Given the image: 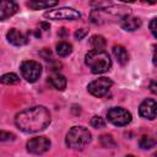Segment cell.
<instances>
[{"instance_id": "1", "label": "cell", "mask_w": 157, "mask_h": 157, "mask_svg": "<svg viewBox=\"0 0 157 157\" xmlns=\"http://www.w3.org/2000/svg\"><path fill=\"white\" fill-rule=\"evenodd\" d=\"M15 124L25 132H38L50 124V113L45 107L36 105L16 114Z\"/></svg>"}, {"instance_id": "2", "label": "cell", "mask_w": 157, "mask_h": 157, "mask_svg": "<svg viewBox=\"0 0 157 157\" xmlns=\"http://www.w3.org/2000/svg\"><path fill=\"white\" fill-rule=\"evenodd\" d=\"M85 64L91 69L93 74H103L110 69L112 60L107 52L102 49H93L85 55Z\"/></svg>"}, {"instance_id": "3", "label": "cell", "mask_w": 157, "mask_h": 157, "mask_svg": "<svg viewBox=\"0 0 157 157\" xmlns=\"http://www.w3.org/2000/svg\"><path fill=\"white\" fill-rule=\"evenodd\" d=\"M66 145L75 150H82L91 142V132L83 126H72L66 134Z\"/></svg>"}, {"instance_id": "4", "label": "cell", "mask_w": 157, "mask_h": 157, "mask_svg": "<svg viewBox=\"0 0 157 157\" xmlns=\"http://www.w3.org/2000/svg\"><path fill=\"white\" fill-rule=\"evenodd\" d=\"M20 70L22 77L28 82H36L42 75V65L34 60L22 61Z\"/></svg>"}, {"instance_id": "5", "label": "cell", "mask_w": 157, "mask_h": 157, "mask_svg": "<svg viewBox=\"0 0 157 157\" xmlns=\"http://www.w3.org/2000/svg\"><path fill=\"white\" fill-rule=\"evenodd\" d=\"M107 118H108V121L112 123L113 125L124 126L131 121V113L124 108L114 107L107 112Z\"/></svg>"}, {"instance_id": "6", "label": "cell", "mask_w": 157, "mask_h": 157, "mask_svg": "<svg viewBox=\"0 0 157 157\" xmlns=\"http://www.w3.org/2000/svg\"><path fill=\"white\" fill-rule=\"evenodd\" d=\"M44 17L48 20H69V21H74L81 17L80 12L75 9L71 7H60V9H55V10H49L44 13Z\"/></svg>"}, {"instance_id": "7", "label": "cell", "mask_w": 157, "mask_h": 157, "mask_svg": "<svg viewBox=\"0 0 157 157\" xmlns=\"http://www.w3.org/2000/svg\"><path fill=\"white\" fill-rule=\"evenodd\" d=\"M112 85H113V81L110 78L99 77V78L92 81L91 83H88L87 90L92 96L101 98V97H103V96H105L108 93V91L112 87Z\"/></svg>"}, {"instance_id": "8", "label": "cell", "mask_w": 157, "mask_h": 157, "mask_svg": "<svg viewBox=\"0 0 157 157\" xmlns=\"http://www.w3.org/2000/svg\"><path fill=\"white\" fill-rule=\"evenodd\" d=\"M50 148V141L45 136H36L27 142V151L32 155H42Z\"/></svg>"}, {"instance_id": "9", "label": "cell", "mask_w": 157, "mask_h": 157, "mask_svg": "<svg viewBox=\"0 0 157 157\" xmlns=\"http://www.w3.org/2000/svg\"><path fill=\"white\" fill-rule=\"evenodd\" d=\"M139 114L145 119H155L157 115V102L155 99L147 98L145 99L139 108Z\"/></svg>"}, {"instance_id": "10", "label": "cell", "mask_w": 157, "mask_h": 157, "mask_svg": "<svg viewBox=\"0 0 157 157\" xmlns=\"http://www.w3.org/2000/svg\"><path fill=\"white\" fill-rule=\"evenodd\" d=\"M18 10V6L15 0H1L0 1V20L5 21L7 17L15 15Z\"/></svg>"}, {"instance_id": "11", "label": "cell", "mask_w": 157, "mask_h": 157, "mask_svg": "<svg viewBox=\"0 0 157 157\" xmlns=\"http://www.w3.org/2000/svg\"><path fill=\"white\" fill-rule=\"evenodd\" d=\"M6 37H7V40H9L11 44L16 45V47H21V45H25V44L28 43V38H27L22 32H20V31L16 29V28H11V29L7 32Z\"/></svg>"}, {"instance_id": "12", "label": "cell", "mask_w": 157, "mask_h": 157, "mask_svg": "<svg viewBox=\"0 0 157 157\" xmlns=\"http://www.w3.org/2000/svg\"><path fill=\"white\" fill-rule=\"evenodd\" d=\"M121 27L126 31H135L141 26V20L139 17L131 16V15H125L121 17Z\"/></svg>"}, {"instance_id": "13", "label": "cell", "mask_w": 157, "mask_h": 157, "mask_svg": "<svg viewBox=\"0 0 157 157\" xmlns=\"http://www.w3.org/2000/svg\"><path fill=\"white\" fill-rule=\"evenodd\" d=\"M58 2H59V0H29L27 2V6L32 10H42V9L53 7Z\"/></svg>"}, {"instance_id": "14", "label": "cell", "mask_w": 157, "mask_h": 157, "mask_svg": "<svg viewBox=\"0 0 157 157\" xmlns=\"http://www.w3.org/2000/svg\"><path fill=\"white\" fill-rule=\"evenodd\" d=\"M48 82L55 90H59V91H63L66 87V78H65V76H63L60 74H53L52 76H49Z\"/></svg>"}, {"instance_id": "15", "label": "cell", "mask_w": 157, "mask_h": 157, "mask_svg": "<svg viewBox=\"0 0 157 157\" xmlns=\"http://www.w3.org/2000/svg\"><path fill=\"white\" fill-rule=\"evenodd\" d=\"M113 54H114V56L117 58V60H118V63L120 65L128 64L129 55H128V52H126V49L124 47H121V45H114L113 47Z\"/></svg>"}, {"instance_id": "16", "label": "cell", "mask_w": 157, "mask_h": 157, "mask_svg": "<svg viewBox=\"0 0 157 157\" xmlns=\"http://www.w3.org/2000/svg\"><path fill=\"white\" fill-rule=\"evenodd\" d=\"M56 53L59 56H67L72 53V45L67 42H59L56 44Z\"/></svg>"}, {"instance_id": "17", "label": "cell", "mask_w": 157, "mask_h": 157, "mask_svg": "<svg viewBox=\"0 0 157 157\" xmlns=\"http://www.w3.org/2000/svg\"><path fill=\"white\" fill-rule=\"evenodd\" d=\"M90 44H91V47H92L93 49H99V50H101V49H103V48L105 47V39H104V37H102V36L94 34V36L91 37Z\"/></svg>"}, {"instance_id": "18", "label": "cell", "mask_w": 157, "mask_h": 157, "mask_svg": "<svg viewBox=\"0 0 157 157\" xmlns=\"http://www.w3.org/2000/svg\"><path fill=\"white\" fill-rule=\"evenodd\" d=\"M1 82L5 85H16L20 82V77L13 72H9L1 76Z\"/></svg>"}, {"instance_id": "19", "label": "cell", "mask_w": 157, "mask_h": 157, "mask_svg": "<svg viewBox=\"0 0 157 157\" xmlns=\"http://www.w3.org/2000/svg\"><path fill=\"white\" fill-rule=\"evenodd\" d=\"M155 145H156V140H153L150 136H142L140 142H139V146L142 150H150V148L155 147Z\"/></svg>"}, {"instance_id": "20", "label": "cell", "mask_w": 157, "mask_h": 157, "mask_svg": "<svg viewBox=\"0 0 157 157\" xmlns=\"http://www.w3.org/2000/svg\"><path fill=\"white\" fill-rule=\"evenodd\" d=\"M90 124H91L92 128H94V129H99V128H103V126L105 125V121H104L103 118H101V117H98V115H94V117L91 119Z\"/></svg>"}, {"instance_id": "21", "label": "cell", "mask_w": 157, "mask_h": 157, "mask_svg": "<svg viewBox=\"0 0 157 157\" xmlns=\"http://www.w3.org/2000/svg\"><path fill=\"white\" fill-rule=\"evenodd\" d=\"M15 135L13 134H10V132H6V131H1L0 132V140L1 141H7V140H13Z\"/></svg>"}, {"instance_id": "22", "label": "cell", "mask_w": 157, "mask_h": 157, "mask_svg": "<svg viewBox=\"0 0 157 157\" xmlns=\"http://www.w3.org/2000/svg\"><path fill=\"white\" fill-rule=\"evenodd\" d=\"M150 31H151L152 34L157 38V18L151 20V22H150Z\"/></svg>"}, {"instance_id": "23", "label": "cell", "mask_w": 157, "mask_h": 157, "mask_svg": "<svg viewBox=\"0 0 157 157\" xmlns=\"http://www.w3.org/2000/svg\"><path fill=\"white\" fill-rule=\"evenodd\" d=\"M86 34H87V29H85V28H80V29H77V31L75 32L76 39H82Z\"/></svg>"}, {"instance_id": "24", "label": "cell", "mask_w": 157, "mask_h": 157, "mask_svg": "<svg viewBox=\"0 0 157 157\" xmlns=\"http://www.w3.org/2000/svg\"><path fill=\"white\" fill-rule=\"evenodd\" d=\"M150 90H151L152 93L157 94V78L153 80V81H151V83H150Z\"/></svg>"}, {"instance_id": "25", "label": "cell", "mask_w": 157, "mask_h": 157, "mask_svg": "<svg viewBox=\"0 0 157 157\" xmlns=\"http://www.w3.org/2000/svg\"><path fill=\"white\" fill-rule=\"evenodd\" d=\"M153 63L157 65V45L155 47V52H153Z\"/></svg>"}, {"instance_id": "26", "label": "cell", "mask_w": 157, "mask_h": 157, "mask_svg": "<svg viewBox=\"0 0 157 157\" xmlns=\"http://www.w3.org/2000/svg\"><path fill=\"white\" fill-rule=\"evenodd\" d=\"M144 2H147V4H155L157 2V0H142Z\"/></svg>"}, {"instance_id": "27", "label": "cell", "mask_w": 157, "mask_h": 157, "mask_svg": "<svg viewBox=\"0 0 157 157\" xmlns=\"http://www.w3.org/2000/svg\"><path fill=\"white\" fill-rule=\"evenodd\" d=\"M120 1H123V2H132L135 0H120Z\"/></svg>"}]
</instances>
